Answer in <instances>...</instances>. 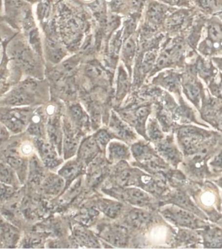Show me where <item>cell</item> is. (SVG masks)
I'll list each match as a JSON object with an SVG mask.
<instances>
[{"label": "cell", "mask_w": 222, "mask_h": 249, "mask_svg": "<svg viewBox=\"0 0 222 249\" xmlns=\"http://www.w3.org/2000/svg\"><path fill=\"white\" fill-rule=\"evenodd\" d=\"M178 136L184 153L193 155L197 152L203 139L208 137L207 131L192 125L181 127Z\"/></svg>", "instance_id": "1"}, {"label": "cell", "mask_w": 222, "mask_h": 249, "mask_svg": "<svg viewBox=\"0 0 222 249\" xmlns=\"http://www.w3.org/2000/svg\"><path fill=\"white\" fill-rule=\"evenodd\" d=\"M165 218L179 226L190 229H198L205 226V223L200 220L191 213L181 207H173L163 211Z\"/></svg>", "instance_id": "2"}, {"label": "cell", "mask_w": 222, "mask_h": 249, "mask_svg": "<svg viewBox=\"0 0 222 249\" xmlns=\"http://www.w3.org/2000/svg\"><path fill=\"white\" fill-rule=\"evenodd\" d=\"M111 196H115L123 201L139 207H145L150 203L151 198L146 192L137 188H128L125 189H112L109 190Z\"/></svg>", "instance_id": "3"}, {"label": "cell", "mask_w": 222, "mask_h": 249, "mask_svg": "<svg viewBox=\"0 0 222 249\" xmlns=\"http://www.w3.org/2000/svg\"><path fill=\"white\" fill-rule=\"evenodd\" d=\"M184 52V45L182 41H175L171 43L159 56L156 68L161 70L174 64L182 58Z\"/></svg>", "instance_id": "4"}, {"label": "cell", "mask_w": 222, "mask_h": 249, "mask_svg": "<svg viewBox=\"0 0 222 249\" xmlns=\"http://www.w3.org/2000/svg\"><path fill=\"white\" fill-rule=\"evenodd\" d=\"M2 121L10 130L19 133L23 130L28 123V115L22 111H13L4 115Z\"/></svg>", "instance_id": "5"}, {"label": "cell", "mask_w": 222, "mask_h": 249, "mask_svg": "<svg viewBox=\"0 0 222 249\" xmlns=\"http://www.w3.org/2000/svg\"><path fill=\"white\" fill-rule=\"evenodd\" d=\"M183 91L186 97L200 108L202 100V86L195 77L188 76L184 82Z\"/></svg>", "instance_id": "6"}, {"label": "cell", "mask_w": 222, "mask_h": 249, "mask_svg": "<svg viewBox=\"0 0 222 249\" xmlns=\"http://www.w3.org/2000/svg\"><path fill=\"white\" fill-rule=\"evenodd\" d=\"M99 152V145L95 138L89 137L81 144L78 152L79 161L88 164L96 158Z\"/></svg>", "instance_id": "7"}, {"label": "cell", "mask_w": 222, "mask_h": 249, "mask_svg": "<svg viewBox=\"0 0 222 249\" xmlns=\"http://www.w3.org/2000/svg\"><path fill=\"white\" fill-rule=\"evenodd\" d=\"M36 144L41 158L47 167L56 168L61 163L62 161L59 160L53 145L45 142L42 140L37 141Z\"/></svg>", "instance_id": "8"}, {"label": "cell", "mask_w": 222, "mask_h": 249, "mask_svg": "<svg viewBox=\"0 0 222 249\" xmlns=\"http://www.w3.org/2000/svg\"><path fill=\"white\" fill-rule=\"evenodd\" d=\"M102 238L116 247H124L127 243V231L123 227H110L101 233Z\"/></svg>", "instance_id": "9"}, {"label": "cell", "mask_w": 222, "mask_h": 249, "mask_svg": "<svg viewBox=\"0 0 222 249\" xmlns=\"http://www.w3.org/2000/svg\"><path fill=\"white\" fill-rule=\"evenodd\" d=\"M195 71L207 83H209L212 79H214L215 76L217 74V70L214 68L212 63L208 62L203 58H200L197 60Z\"/></svg>", "instance_id": "10"}, {"label": "cell", "mask_w": 222, "mask_h": 249, "mask_svg": "<svg viewBox=\"0 0 222 249\" xmlns=\"http://www.w3.org/2000/svg\"><path fill=\"white\" fill-rule=\"evenodd\" d=\"M64 186V179L61 176L52 175L48 176L43 183V188L47 194L58 195Z\"/></svg>", "instance_id": "11"}, {"label": "cell", "mask_w": 222, "mask_h": 249, "mask_svg": "<svg viewBox=\"0 0 222 249\" xmlns=\"http://www.w3.org/2000/svg\"><path fill=\"white\" fill-rule=\"evenodd\" d=\"M204 244L208 248H222V231L218 228L207 229L203 234Z\"/></svg>", "instance_id": "12"}, {"label": "cell", "mask_w": 222, "mask_h": 249, "mask_svg": "<svg viewBox=\"0 0 222 249\" xmlns=\"http://www.w3.org/2000/svg\"><path fill=\"white\" fill-rule=\"evenodd\" d=\"M110 127L118 136L125 140L130 141L135 136L132 130L127 125L123 124L115 115H112Z\"/></svg>", "instance_id": "13"}, {"label": "cell", "mask_w": 222, "mask_h": 249, "mask_svg": "<svg viewBox=\"0 0 222 249\" xmlns=\"http://www.w3.org/2000/svg\"><path fill=\"white\" fill-rule=\"evenodd\" d=\"M158 150L161 156L172 164L180 160V154L176 147L170 141H163L159 144Z\"/></svg>", "instance_id": "14"}, {"label": "cell", "mask_w": 222, "mask_h": 249, "mask_svg": "<svg viewBox=\"0 0 222 249\" xmlns=\"http://www.w3.org/2000/svg\"><path fill=\"white\" fill-rule=\"evenodd\" d=\"M81 164V162L79 160L68 162L60 170L59 174L65 180L66 183L69 184L70 182L73 181L81 172L82 165Z\"/></svg>", "instance_id": "15"}, {"label": "cell", "mask_w": 222, "mask_h": 249, "mask_svg": "<svg viewBox=\"0 0 222 249\" xmlns=\"http://www.w3.org/2000/svg\"><path fill=\"white\" fill-rule=\"evenodd\" d=\"M207 39L215 44L217 50H220L222 41V22L214 21L209 23Z\"/></svg>", "instance_id": "16"}, {"label": "cell", "mask_w": 222, "mask_h": 249, "mask_svg": "<svg viewBox=\"0 0 222 249\" xmlns=\"http://www.w3.org/2000/svg\"><path fill=\"white\" fill-rule=\"evenodd\" d=\"M100 210L108 217L116 218L122 212V204L119 202L110 201V200H102L100 202Z\"/></svg>", "instance_id": "17"}, {"label": "cell", "mask_w": 222, "mask_h": 249, "mask_svg": "<svg viewBox=\"0 0 222 249\" xmlns=\"http://www.w3.org/2000/svg\"><path fill=\"white\" fill-rule=\"evenodd\" d=\"M188 19V15L186 11H180L174 13L168 18L166 21V27L171 31H177L182 29L185 25Z\"/></svg>", "instance_id": "18"}, {"label": "cell", "mask_w": 222, "mask_h": 249, "mask_svg": "<svg viewBox=\"0 0 222 249\" xmlns=\"http://www.w3.org/2000/svg\"><path fill=\"white\" fill-rule=\"evenodd\" d=\"M109 152L110 160H126L130 156L127 146L121 142H111L109 145Z\"/></svg>", "instance_id": "19"}, {"label": "cell", "mask_w": 222, "mask_h": 249, "mask_svg": "<svg viewBox=\"0 0 222 249\" xmlns=\"http://www.w3.org/2000/svg\"><path fill=\"white\" fill-rule=\"evenodd\" d=\"M203 11L220 18L222 14V0H196Z\"/></svg>", "instance_id": "20"}, {"label": "cell", "mask_w": 222, "mask_h": 249, "mask_svg": "<svg viewBox=\"0 0 222 249\" xmlns=\"http://www.w3.org/2000/svg\"><path fill=\"white\" fill-rule=\"evenodd\" d=\"M151 216L146 212L134 210L129 213L127 216V221L133 226L136 227H143L144 225L150 223Z\"/></svg>", "instance_id": "21"}, {"label": "cell", "mask_w": 222, "mask_h": 249, "mask_svg": "<svg viewBox=\"0 0 222 249\" xmlns=\"http://www.w3.org/2000/svg\"><path fill=\"white\" fill-rule=\"evenodd\" d=\"M0 236L8 248H13L19 240V232L15 227L5 223Z\"/></svg>", "instance_id": "22"}, {"label": "cell", "mask_w": 222, "mask_h": 249, "mask_svg": "<svg viewBox=\"0 0 222 249\" xmlns=\"http://www.w3.org/2000/svg\"><path fill=\"white\" fill-rule=\"evenodd\" d=\"M48 133L49 139L52 144L61 150L62 144L61 133L60 129V125L56 120L51 121L48 124Z\"/></svg>", "instance_id": "23"}, {"label": "cell", "mask_w": 222, "mask_h": 249, "mask_svg": "<svg viewBox=\"0 0 222 249\" xmlns=\"http://www.w3.org/2000/svg\"><path fill=\"white\" fill-rule=\"evenodd\" d=\"M74 236L77 241L84 246L90 248H99L98 242L93 235L82 229H76L74 231Z\"/></svg>", "instance_id": "24"}, {"label": "cell", "mask_w": 222, "mask_h": 249, "mask_svg": "<svg viewBox=\"0 0 222 249\" xmlns=\"http://www.w3.org/2000/svg\"><path fill=\"white\" fill-rule=\"evenodd\" d=\"M172 201L182 209L188 210V211L194 212L195 213L199 212L197 208L190 201L189 197H187L183 192H176V193L172 196Z\"/></svg>", "instance_id": "25"}, {"label": "cell", "mask_w": 222, "mask_h": 249, "mask_svg": "<svg viewBox=\"0 0 222 249\" xmlns=\"http://www.w3.org/2000/svg\"><path fill=\"white\" fill-rule=\"evenodd\" d=\"M129 82L128 76L123 68H120L118 76L117 99H122L128 91Z\"/></svg>", "instance_id": "26"}, {"label": "cell", "mask_w": 222, "mask_h": 249, "mask_svg": "<svg viewBox=\"0 0 222 249\" xmlns=\"http://www.w3.org/2000/svg\"><path fill=\"white\" fill-rule=\"evenodd\" d=\"M78 146V141L75 138L71 131H66L64 139V154L66 159L71 158L76 153Z\"/></svg>", "instance_id": "27"}, {"label": "cell", "mask_w": 222, "mask_h": 249, "mask_svg": "<svg viewBox=\"0 0 222 249\" xmlns=\"http://www.w3.org/2000/svg\"><path fill=\"white\" fill-rule=\"evenodd\" d=\"M165 15L164 8L159 4H152L149 7L148 17L149 21L153 25L162 22Z\"/></svg>", "instance_id": "28"}, {"label": "cell", "mask_w": 222, "mask_h": 249, "mask_svg": "<svg viewBox=\"0 0 222 249\" xmlns=\"http://www.w3.org/2000/svg\"><path fill=\"white\" fill-rule=\"evenodd\" d=\"M15 181V172L13 168L8 164L0 163V183L13 185Z\"/></svg>", "instance_id": "29"}, {"label": "cell", "mask_w": 222, "mask_h": 249, "mask_svg": "<svg viewBox=\"0 0 222 249\" xmlns=\"http://www.w3.org/2000/svg\"><path fill=\"white\" fill-rule=\"evenodd\" d=\"M7 164L17 173L19 174L20 177L22 176L25 174V169H26V165L25 162L22 159L19 158V156L14 154H10L7 159Z\"/></svg>", "instance_id": "30"}, {"label": "cell", "mask_w": 222, "mask_h": 249, "mask_svg": "<svg viewBox=\"0 0 222 249\" xmlns=\"http://www.w3.org/2000/svg\"><path fill=\"white\" fill-rule=\"evenodd\" d=\"M150 112V109L148 107H143L137 109L135 115V123H136L137 129L142 132L144 131L145 124L146 119Z\"/></svg>", "instance_id": "31"}, {"label": "cell", "mask_w": 222, "mask_h": 249, "mask_svg": "<svg viewBox=\"0 0 222 249\" xmlns=\"http://www.w3.org/2000/svg\"><path fill=\"white\" fill-rule=\"evenodd\" d=\"M136 52V44L132 38H128L123 46V56L125 61L131 63Z\"/></svg>", "instance_id": "32"}, {"label": "cell", "mask_w": 222, "mask_h": 249, "mask_svg": "<svg viewBox=\"0 0 222 249\" xmlns=\"http://www.w3.org/2000/svg\"><path fill=\"white\" fill-rule=\"evenodd\" d=\"M42 176V169L37 160H33L30 165V178L34 182H38Z\"/></svg>", "instance_id": "33"}, {"label": "cell", "mask_w": 222, "mask_h": 249, "mask_svg": "<svg viewBox=\"0 0 222 249\" xmlns=\"http://www.w3.org/2000/svg\"><path fill=\"white\" fill-rule=\"evenodd\" d=\"M148 131L149 136L152 140L155 141H161L162 138V134L157 123L155 121H151L149 123Z\"/></svg>", "instance_id": "34"}, {"label": "cell", "mask_w": 222, "mask_h": 249, "mask_svg": "<svg viewBox=\"0 0 222 249\" xmlns=\"http://www.w3.org/2000/svg\"><path fill=\"white\" fill-rule=\"evenodd\" d=\"M50 55L53 61L58 62L64 55L63 50L55 42L50 43Z\"/></svg>", "instance_id": "35"}, {"label": "cell", "mask_w": 222, "mask_h": 249, "mask_svg": "<svg viewBox=\"0 0 222 249\" xmlns=\"http://www.w3.org/2000/svg\"><path fill=\"white\" fill-rule=\"evenodd\" d=\"M163 84L168 89L172 90V91L177 90L178 89L179 85H180V78L176 74H169L166 78H164Z\"/></svg>", "instance_id": "36"}, {"label": "cell", "mask_w": 222, "mask_h": 249, "mask_svg": "<svg viewBox=\"0 0 222 249\" xmlns=\"http://www.w3.org/2000/svg\"><path fill=\"white\" fill-rule=\"evenodd\" d=\"M155 58H156V53L154 52L147 53L144 56V60H143L142 68H141L142 72L146 73L151 70L155 63Z\"/></svg>", "instance_id": "37"}, {"label": "cell", "mask_w": 222, "mask_h": 249, "mask_svg": "<svg viewBox=\"0 0 222 249\" xmlns=\"http://www.w3.org/2000/svg\"><path fill=\"white\" fill-rule=\"evenodd\" d=\"M86 74L90 78H98L103 75L104 71L103 69L98 65L90 64L86 68Z\"/></svg>", "instance_id": "38"}, {"label": "cell", "mask_w": 222, "mask_h": 249, "mask_svg": "<svg viewBox=\"0 0 222 249\" xmlns=\"http://www.w3.org/2000/svg\"><path fill=\"white\" fill-rule=\"evenodd\" d=\"M15 190L10 185L0 183V203H3L13 195Z\"/></svg>", "instance_id": "39"}, {"label": "cell", "mask_w": 222, "mask_h": 249, "mask_svg": "<svg viewBox=\"0 0 222 249\" xmlns=\"http://www.w3.org/2000/svg\"><path fill=\"white\" fill-rule=\"evenodd\" d=\"M94 138L99 146H101L102 148H105L107 143L111 140V136L107 131L101 130L96 133Z\"/></svg>", "instance_id": "40"}, {"label": "cell", "mask_w": 222, "mask_h": 249, "mask_svg": "<svg viewBox=\"0 0 222 249\" xmlns=\"http://www.w3.org/2000/svg\"><path fill=\"white\" fill-rule=\"evenodd\" d=\"M72 117L75 121L79 123L85 122V115H84L83 111L81 107L79 105H74L70 109Z\"/></svg>", "instance_id": "41"}, {"label": "cell", "mask_w": 222, "mask_h": 249, "mask_svg": "<svg viewBox=\"0 0 222 249\" xmlns=\"http://www.w3.org/2000/svg\"><path fill=\"white\" fill-rule=\"evenodd\" d=\"M77 61L76 60H68L67 61L63 63L62 66V73L63 74H69L76 68L77 65Z\"/></svg>", "instance_id": "42"}, {"label": "cell", "mask_w": 222, "mask_h": 249, "mask_svg": "<svg viewBox=\"0 0 222 249\" xmlns=\"http://www.w3.org/2000/svg\"><path fill=\"white\" fill-rule=\"evenodd\" d=\"M121 41H122V38H121V33L119 32L116 35L111 43L112 51L114 54H117L119 53L120 49H121Z\"/></svg>", "instance_id": "43"}, {"label": "cell", "mask_w": 222, "mask_h": 249, "mask_svg": "<svg viewBox=\"0 0 222 249\" xmlns=\"http://www.w3.org/2000/svg\"><path fill=\"white\" fill-rule=\"evenodd\" d=\"M164 3L173 6H180V7H188L190 5L188 0H161Z\"/></svg>", "instance_id": "44"}, {"label": "cell", "mask_w": 222, "mask_h": 249, "mask_svg": "<svg viewBox=\"0 0 222 249\" xmlns=\"http://www.w3.org/2000/svg\"><path fill=\"white\" fill-rule=\"evenodd\" d=\"M135 29V21L133 19H130L127 22L126 27H125L124 33H123V38H124L125 40L128 38L129 35L131 34Z\"/></svg>", "instance_id": "45"}, {"label": "cell", "mask_w": 222, "mask_h": 249, "mask_svg": "<svg viewBox=\"0 0 222 249\" xmlns=\"http://www.w3.org/2000/svg\"><path fill=\"white\" fill-rule=\"evenodd\" d=\"M211 164L213 167L222 169V150L214 158Z\"/></svg>", "instance_id": "46"}, {"label": "cell", "mask_w": 222, "mask_h": 249, "mask_svg": "<svg viewBox=\"0 0 222 249\" xmlns=\"http://www.w3.org/2000/svg\"><path fill=\"white\" fill-rule=\"evenodd\" d=\"M8 133L6 129L0 124V143L7 139Z\"/></svg>", "instance_id": "47"}, {"label": "cell", "mask_w": 222, "mask_h": 249, "mask_svg": "<svg viewBox=\"0 0 222 249\" xmlns=\"http://www.w3.org/2000/svg\"><path fill=\"white\" fill-rule=\"evenodd\" d=\"M213 61L217 65L218 68L222 72V58L221 57H213L212 58Z\"/></svg>", "instance_id": "48"}, {"label": "cell", "mask_w": 222, "mask_h": 249, "mask_svg": "<svg viewBox=\"0 0 222 249\" xmlns=\"http://www.w3.org/2000/svg\"><path fill=\"white\" fill-rule=\"evenodd\" d=\"M5 223H4L3 219H2L1 217H0V233L1 232L2 230H3L4 226H5Z\"/></svg>", "instance_id": "49"}, {"label": "cell", "mask_w": 222, "mask_h": 249, "mask_svg": "<svg viewBox=\"0 0 222 249\" xmlns=\"http://www.w3.org/2000/svg\"><path fill=\"white\" fill-rule=\"evenodd\" d=\"M218 183H219V185L222 188V178L219 180V182H218Z\"/></svg>", "instance_id": "50"}]
</instances>
